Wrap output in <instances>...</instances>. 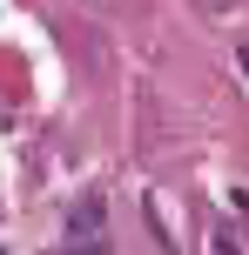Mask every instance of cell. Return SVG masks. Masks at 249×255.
<instances>
[{"label":"cell","instance_id":"cell-1","mask_svg":"<svg viewBox=\"0 0 249 255\" xmlns=\"http://www.w3.org/2000/svg\"><path fill=\"white\" fill-rule=\"evenodd\" d=\"M202 255H249V222L209 215V222H202Z\"/></svg>","mask_w":249,"mask_h":255},{"label":"cell","instance_id":"cell-2","mask_svg":"<svg viewBox=\"0 0 249 255\" xmlns=\"http://www.w3.org/2000/svg\"><path fill=\"white\" fill-rule=\"evenodd\" d=\"M94 235H101V208L81 202L74 215H67V235H61V242H94Z\"/></svg>","mask_w":249,"mask_h":255},{"label":"cell","instance_id":"cell-3","mask_svg":"<svg viewBox=\"0 0 249 255\" xmlns=\"http://www.w3.org/2000/svg\"><path fill=\"white\" fill-rule=\"evenodd\" d=\"M54 255H108V235H94V242H61Z\"/></svg>","mask_w":249,"mask_h":255},{"label":"cell","instance_id":"cell-4","mask_svg":"<svg viewBox=\"0 0 249 255\" xmlns=\"http://www.w3.org/2000/svg\"><path fill=\"white\" fill-rule=\"evenodd\" d=\"M202 13H229V7H243V0H196Z\"/></svg>","mask_w":249,"mask_h":255},{"label":"cell","instance_id":"cell-5","mask_svg":"<svg viewBox=\"0 0 249 255\" xmlns=\"http://www.w3.org/2000/svg\"><path fill=\"white\" fill-rule=\"evenodd\" d=\"M243 74H249V47H243Z\"/></svg>","mask_w":249,"mask_h":255}]
</instances>
